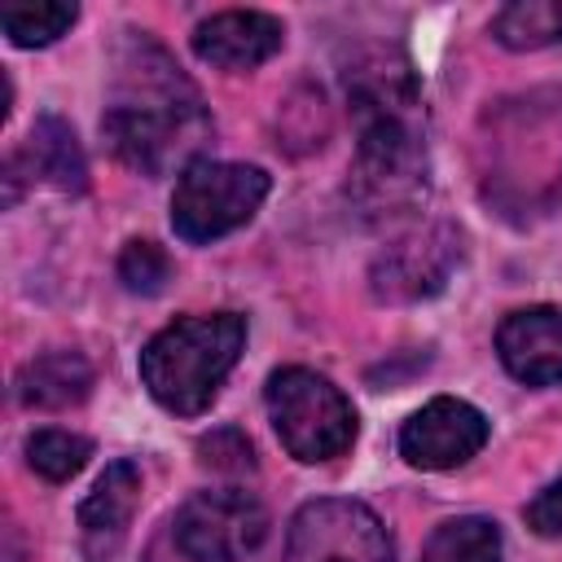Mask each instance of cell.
<instances>
[{
    "mask_svg": "<svg viewBox=\"0 0 562 562\" xmlns=\"http://www.w3.org/2000/svg\"><path fill=\"white\" fill-rule=\"evenodd\" d=\"M356 114V158L347 198L369 220H395L426 198V140L417 123V79L400 53H369L342 75Z\"/></svg>",
    "mask_w": 562,
    "mask_h": 562,
    "instance_id": "obj_1",
    "label": "cell"
},
{
    "mask_svg": "<svg viewBox=\"0 0 562 562\" xmlns=\"http://www.w3.org/2000/svg\"><path fill=\"white\" fill-rule=\"evenodd\" d=\"M206 132L211 119L189 75L145 31H127L114 53L110 101L101 114L110 154L140 176H162L176 162L189 167V154L206 140Z\"/></svg>",
    "mask_w": 562,
    "mask_h": 562,
    "instance_id": "obj_2",
    "label": "cell"
},
{
    "mask_svg": "<svg viewBox=\"0 0 562 562\" xmlns=\"http://www.w3.org/2000/svg\"><path fill=\"white\" fill-rule=\"evenodd\" d=\"M241 347H246V316L237 312L180 316L145 342L140 382L167 413L198 417L220 395Z\"/></svg>",
    "mask_w": 562,
    "mask_h": 562,
    "instance_id": "obj_3",
    "label": "cell"
},
{
    "mask_svg": "<svg viewBox=\"0 0 562 562\" xmlns=\"http://www.w3.org/2000/svg\"><path fill=\"white\" fill-rule=\"evenodd\" d=\"M268 417H272V430L277 439L285 443V452L294 461H329V457H342L356 439V408L351 400L329 382L321 378L316 369H303V364H285L268 378Z\"/></svg>",
    "mask_w": 562,
    "mask_h": 562,
    "instance_id": "obj_4",
    "label": "cell"
},
{
    "mask_svg": "<svg viewBox=\"0 0 562 562\" xmlns=\"http://www.w3.org/2000/svg\"><path fill=\"white\" fill-rule=\"evenodd\" d=\"M272 180L263 167L250 162H220V158H193L180 167L176 193H171V228L180 241H215L233 228L250 224L263 206Z\"/></svg>",
    "mask_w": 562,
    "mask_h": 562,
    "instance_id": "obj_5",
    "label": "cell"
},
{
    "mask_svg": "<svg viewBox=\"0 0 562 562\" xmlns=\"http://www.w3.org/2000/svg\"><path fill=\"white\" fill-rule=\"evenodd\" d=\"M268 509L246 487H206L193 492L171 522L176 549L193 562H241L268 540Z\"/></svg>",
    "mask_w": 562,
    "mask_h": 562,
    "instance_id": "obj_6",
    "label": "cell"
},
{
    "mask_svg": "<svg viewBox=\"0 0 562 562\" xmlns=\"http://www.w3.org/2000/svg\"><path fill=\"white\" fill-rule=\"evenodd\" d=\"M281 562H395V549L369 505L321 496L290 518Z\"/></svg>",
    "mask_w": 562,
    "mask_h": 562,
    "instance_id": "obj_7",
    "label": "cell"
},
{
    "mask_svg": "<svg viewBox=\"0 0 562 562\" xmlns=\"http://www.w3.org/2000/svg\"><path fill=\"white\" fill-rule=\"evenodd\" d=\"M461 263V228L457 224H422L391 246L378 250L369 268V290L382 303H417L448 285Z\"/></svg>",
    "mask_w": 562,
    "mask_h": 562,
    "instance_id": "obj_8",
    "label": "cell"
},
{
    "mask_svg": "<svg viewBox=\"0 0 562 562\" xmlns=\"http://www.w3.org/2000/svg\"><path fill=\"white\" fill-rule=\"evenodd\" d=\"M487 443V417L457 395H435L400 426V457L417 470H457Z\"/></svg>",
    "mask_w": 562,
    "mask_h": 562,
    "instance_id": "obj_9",
    "label": "cell"
},
{
    "mask_svg": "<svg viewBox=\"0 0 562 562\" xmlns=\"http://www.w3.org/2000/svg\"><path fill=\"white\" fill-rule=\"evenodd\" d=\"M496 356L522 386L562 382V307H518L496 325Z\"/></svg>",
    "mask_w": 562,
    "mask_h": 562,
    "instance_id": "obj_10",
    "label": "cell"
},
{
    "mask_svg": "<svg viewBox=\"0 0 562 562\" xmlns=\"http://www.w3.org/2000/svg\"><path fill=\"white\" fill-rule=\"evenodd\" d=\"M281 44H285V26L263 9H224L198 22L193 31V53L206 66L233 70V75L263 66L272 53H281Z\"/></svg>",
    "mask_w": 562,
    "mask_h": 562,
    "instance_id": "obj_11",
    "label": "cell"
},
{
    "mask_svg": "<svg viewBox=\"0 0 562 562\" xmlns=\"http://www.w3.org/2000/svg\"><path fill=\"white\" fill-rule=\"evenodd\" d=\"M22 171L31 180H44V184L61 189V193H83L88 189V158H83L70 123H61L57 114H40L31 123L26 145L4 158V202H18Z\"/></svg>",
    "mask_w": 562,
    "mask_h": 562,
    "instance_id": "obj_12",
    "label": "cell"
},
{
    "mask_svg": "<svg viewBox=\"0 0 562 562\" xmlns=\"http://www.w3.org/2000/svg\"><path fill=\"white\" fill-rule=\"evenodd\" d=\"M136 505H140L136 461H110L97 474L92 492L79 501V540H83V553L92 562H105V558L119 553V544L127 540Z\"/></svg>",
    "mask_w": 562,
    "mask_h": 562,
    "instance_id": "obj_13",
    "label": "cell"
},
{
    "mask_svg": "<svg viewBox=\"0 0 562 562\" xmlns=\"http://www.w3.org/2000/svg\"><path fill=\"white\" fill-rule=\"evenodd\" d=\"M92 364L79 351H40L18 369V400L26 408H70L92 391Z\"/></svg>",
    "mask_w": 562,
    "mask_h": 562,
    "instance_id": "obj_14",
    "label": "cell"
},
{
    "mask_svg": "<svg viewBox=\"0 0 562 562\" xmlns=\"http://www.w3.org/2000/svg\"><path fill=\"white\" fill-rule=\"evenodd\" d=\"M422 562H501V527L483 514L448 518L430 531Z\"/></svg>",
    "mask_w": 562,
    "mask_h": 562,
    "instance_id": "obj_15",
    "label": "cell"
},
{
    "mask_svg": "<svg viewBox=\"0 0 562 562\" xmlns=\"http://www.w3.org/2000/svg\"><path fill=\"white\" fill-rule=\"evenodd\" d=\"M492 40L514 53L562 44V0H514V4L496 9Z\"/></svg>",
    "mask_w": 562,
    "mask_h": 562,
    "instance_id": "obj_16",
    "label": "cell"
},
{
    "mask_svg": "<svg viewBox=\"0 0 562 562\" xmlns=\"http://www.w3.org/2000/svg\"><path fill=\"white\" fill-rule=\"evenodd\" d=\"M79 18V4L70 0H13L0 9V26L13 48H44L61 40Z\"/></svg>",
    "mask_w": 562,
    "mask_h": 562,
    "instance_id": "obj_17",
    "label": "cell"
},
{
    "mask_svg": "<svg viewBox=\"0 0 562 562\" xmlns=\"http://www.w3.org/2000/svg\"><path fill=\"white\" fill-rule=\"evenodd\" d=\"M88 457H92V439H88V435H75V430L48 426V430H35V435L26 439V465H31L40 479H48V483L75 479V474L88 465Z\"/></svg>",
    "mask_w": 562,
    "mask_h": 562,
    "instance_id": "obj_18",
    "label": "cell"
},
{
    "mask_svg": "<svg viewBox=\"0 0 562 562\" xmlns=\"http://www.w3.org/2000/svg\"><path fill=\"white\" fill-rule=\"evenodd\" d=\"M119 281L132 290V294H162L167 281H171V259L158 241L149 237H132L123 250H119Z\"/></svg>",
    "mask_w": 562,
    "mask_h": 562,
    "instance_id": "obj_19",
    "label": "cell"
},
{
    "mask_svg": "<svg viewBox=\"0 0 562 562\" xmlns=\"http://www.w3.org/2000/svg\"><path fill=\"white\" fill-rule=\"evenodd\" d=\"M198 457H202V465L224 470V474L255 470V448H250V439H246L241 430H233V426L202 435V439H198Z\"/></svg>",
    "mask_w": 562,
    "mask_h": 562,
    "instance_id": "obj_20",
    "label": "cell"
},
{
    "mask_svg": "<svg viewBox=\"0 0 562 562\" xmlns=\"http://www.w3.org/2000/svg\"><path fill=\"white\" fill-rule=\"evenodd\" d=\"M522 514H527V527L536 536H562V474L553 483H544Z\"/></svg>",
    "mask_w": 562,
    "mask_h": 562,
    "instance_id": "obj_21",
    "label": "cell"
}]
</instances>
